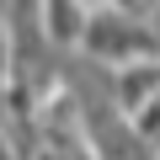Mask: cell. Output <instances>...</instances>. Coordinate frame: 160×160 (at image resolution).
Masks as SVG:
<instances>
[{"label":"cell","instance_id":"4","mask_svg":"<svg viewBox=\"0 0 160 160\" xmlns=\"http://www.w3.org/2000/svg\"><path fill=\"white\" fill-rule=\"evenodd\" d=\"M80 6H86V11H107V0H80Z\"/></svg>","mask_w":160,"mask_h":160},{"label":"cell","instance_id":"1","mask_svg":"<svg viewBox=\"0 0 160 160\" xmlns=\"http://www.w3.org/2000/svg\"><path fill=\"white\" fill-rule=\"evenodd\" d=\"M86 59L91 64H112V69H133L139 59H155V48H160V38H155V27H144V16L139 11H128V6H107V11H91V27H86Z\"/></svg>","mask_w":160,"mask_h":160},{"label":"cell","instance_id":"3","mask_svg":"<svg viewBox=\"0 0 160 160\" xmlns=\"http://www.w3.org/2000/svg\"><path fill=\"white\" fill-rule=\"evenodd\" d=\"M11 53H16V48H11L6 27H0V80H11Z\"/></svg>","mask_w":160,"mask_h":160},{"label":"cell","instance_id":"2","mask_svg":"<svg viewBox=\"0 0 160 160\" xmlns=\"http://www.w3.org/2000/svg\"><path fill=\"white\" fill-rule=\"evenodd\" d=\"M38 27H43L48 48H75V43H86L91 11L80 6V0H43L38 6Z\"/></svg>","mask_w":160,"mask_h":160}]
</instances>
